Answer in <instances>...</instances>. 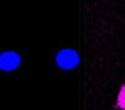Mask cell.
I'll use <instances>...</instances> for the list:
<instances>
[{"label": "cell", "mask_w": 125, "mask_h": 110, "mask_svg": "<svg viewBox=\"0 0 125 110\" xmlns=\"http://www.w3.org/2000/svg\"><path fill=\"white\" fill-rule=\"evenodd\" d=\"M55 61H57V66L60 69L72 70L79 64V55H78L76 51H73V49H61V51L57 52Z\"/></svg>", "instance_id": "obj_1"}, {"label": "cell", "mask_w": 125, "mask_h": 110, "mask_svg": "<svg viewBox=\"0 0 125 110\" xmlns=\"http://www.w3.org/2000/svg\"><path fill=\"white\" fill-rule=\"evenodd\" d=\"M20 63H21V57L15 51H5L0 54V70L3 72L15 70L20 66Z\"/></svg>", "instance_id": "obj_2"}, {"label": "cell", "mask_w": 125, "mask_h": 110, "mask_svg": "<svg viewBox=\"0 0 125 110\" xmlns=\"http://www.w3.org/2000/svg\"><path fill=\"white\" fill-rule=\"evenodd\" d=\"M117 107H121L125 110V86H122L119 90V95H117Z\"/></svg>", "instance_id": "obj_3"}]
</instances>
